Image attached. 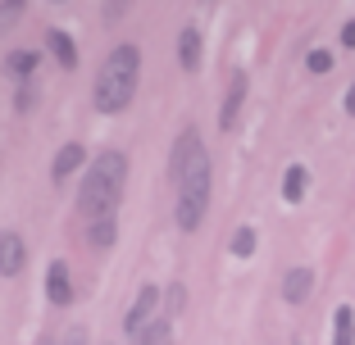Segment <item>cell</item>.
Returning a JSON list of instances; mask_svg holds the SVG:
<instances>
[{
  "label": "cell",
  "mask_w": 355,
  "mask_h": 345,
  "mask_svg": "<svg viewBox=\"0 0 355 345\" xmlns=\"http://www.w3.org/2000/svg\"><path fill=\"white\" fill-rule=\"evenodd\" d=\"M46 300L55 309H69L73 304V282H69V263L64 259H51V268H46Z\"/></svg>",
  "instance_id": "5"
},
{
  "label": "cell",
  "mask_w": 355,
  "mask_h": 345,
  "mask_svg": "<svg viewBox=\"0 0 355 345\" xmlns=\"http://www.w3.org/2000/svg\"><path fill=\"white\" fill-rule=\"evenodd\" d=\"M155 304H159V291L155 286H141V291H137V300H132V309H128V318H123V332L132 336L137 345H141V336L150 332V323H155Z\"/></svg>",
  "instance_id": "4"
},
{
  "label": "cell",
  "mask_w": 355,
  "mask_h": 345,
  "mask_svg": "<svg viewBox=\"0 0 355 345\" xmlns=\"http://www.w3.org/2000/svg\"><path fill=\"white\" fill-rule=\"evenodd\" d=\"M46 46H51V55L64 64V68H73L78 64V46H73V37L69 32H60V28H51V37H46Z\"/></svg>",
  "instance_id": "13"
},
{
  "label": "cell",
  "mask_w": 355,
  "mask_h": 345,
  "mask_svg": "<svg viewBox=\"0 0 355 345\" xmlns=\"http://www.w3.org/2000/svg\"><path fill=\"white\" fill-rule=\"evenodd\" d=\"M209 182H214V173H209V155H205V146H200L196 155H191L187 173L173 182L178 187V227L182 232L200 227V218H205V209H209Z\"/></svg>",
  "instance_id": "3"
},
{
  "label": "cell",
  "mask_w": 355,
  "mask_h": 345,
  "mask_svg": "<svg viewBox=\"0 0 355 345\" xmlns=\"http://www.w3.org/2000/svg\"><path fill=\"white\" fill-rule=\"evenodd\" d=\"M83 159H87V150L78 146V141L60 146V155H55V164H51V182H55V187H64V182H69L78 168H83Z\"/></svg>",
  "instance_id": "7"
},
{
  "label": "cell",
  "mask_w": 355,
  "mask_h": 345,
  "mask_svg": "<svg viewBox=\"0 0 355 345\" xmlns=\"http://www.w3.org/2000/svg\"><path fill=\"white\" fill-rule=\"evenodd\" d=\"M182 300H187V291H182V286H168V309H164V318H168V323H173V318H178V309H182Z\"/></svg>",
  "instance_id": "19"
},
{
  "label": "cell",
  "mask_w": 355,
  "mask_h": 345,
  "mask_svg": "<svg viewBox=\"0 0 355 345\" xmlns=\"http://www.w3.org/2000/svg\"><path fill=\"white\" fill-rule=\"evenodd\" d=\"M23 259H28L23 236H19V232H0V277H19Z\"/></svg>",
  "instance_id": "6"
},
{
  "label": "cell",
  "mask_w": 355,
  "mask_h": 345,
  "mask_svg": "<svg viewBox=\"0 0 355 345\" xmlns=\"http://www.w3.org/2000/svg\"><path fill=\"white\" fill-rule=\"evenodd\" d=\"M305 68H310V73H328V68H333V55L328 50H310L305 55Z\"/></svg>",
  "instance_id": "18"
},
{
  "label": "cell",
  "mask_w": 355,
  "mask_h": 345,
  "mask_svg": "<svg viewBox=\"0 0 355 345\" xmlns=\"http://www.w3.org/2000/svg\"><path fill=\"white\" fill-rule=\"evenodd\" d=\"M342 46H355V23H346V28H342Z\"/></svg>",
  "instance_id": "21"
},
{
  "label": "cell",
  "mask_w": 355,
  "mask_h": 345,
  "mask_svg": "<svg viewBox=\"0 0 355 345\" xmlns=\"http://www.w3.org/2000/svg\"><path fill=\"white\" fill-rule=\"evenodd\" d=\"M114 236H119L114 214H101V218H92V223H87V241H92L96 250H110V245H114Z\"/></svg>",
  "instance_id": "11"
},
{
  "label": "cell",
  "mask_w": 355,
  "mask_h": 345,
  "mask_svg": "<svg viewBox=\"0 0 355 345\" xmlns=\"http://www.w3.org/2000/svg\"><path fill=\"white\" fill-rule=\"evenodd\" d=\"M19 19H23V5H10V0H0V32H10Z\"/></svg>",
  "instance_id": "17"
},
{
  "label": "cell",
  "mask_w": 355,
  "mask_h": 345,
  "mask_svg": "<svg viewBox=\"0 0 355 345\" xmlns=\"http://www.w3.org/2000/svg\"><path fill=\"white\" fill-rule=\"evenodd\" d=\"M178 64H182L187 73L200 68V28H182L178 32Z\"/></svg>",
  "instance_id": "9"
},
{
  "label": "cell",
  "mask_w": 355,
  "mask_h": 345,
  "mask_svg": "<svg viewBox=\"0 0 355 345\" xmlns=\"http://www.w3.org/2000/svg\"><path fill=\"white\" fill-rule=\"evenodd\" d=\"M333 345H355V309L342 304L333 314Z\"/></svg>",
  "instance_id": "14"
},
{
  "label": "cell",
  "mask_w": 355,
  "mask_h": 345,
  "mask_svg": "<svg viewBox=\"0 0 355 345\" xmlns=\"http://www.w3.org/2000/svg\"><path fill=\"white\" fill-rule=\"evenodd\" d=\"M123 182H128V159L123 150H101L92 159V168L83 173V191H78V209L83 218H101V214H114L119 209V196H123Z\"/></svg>",
  "instance_id": "1"
},
{
  "label": "cell",
  "mask_w": 355,
  "mask_h": 345,
  "mask_svg": "<svg viewBox=\"0 0 355 345\" xmlns=\"http://www.w3.org/2000/svg\"><path fill=\"white\" fill-rule=\"evenodd\" d=\"M10 5H28V0H10Z\"/></svg>",
  "instance_id": "23"
},
{
  "label": "cell",
  "mask_w": 355,
  "mask_h": 345,
  "mask_svg": "<svg viewBox=\"0 0 355 345\" xmlns=\"http://www.w3.org/2000/svg\"><path fill=\"white\" fill-rule=\"evenodd\" d=\"M64 345H87V332H83V327H73V332L64 336Z\"/></svg>",
  "instance_id": "20"
},
{
  "label": "cell",
  "mask_w": 355,
  "mask_h": 345,
  "mask_svg": "<svg viewBox=\"0 0 355 345\" xmlns=\"http://www.w3.org/2000/svg\"><path fill=\"white\" fill-rule=\"evenodd\" d=\"M241 100H246V73H232L228 95H223V109H219V127H223V132H232V127H237Z\"/></svg>",
  "instance_id": "8"
},
{
  "label": "cell",
  "mask_w": 355,
  "mask_h": 345,
  "mask_svg": "<svg viewBox=\"0 0 355 345\" xmlns=\"http://www.w3.org/2000/svg\"><path fill=\"white\" fill-rule=\"evenodd\" d=\"M310 286H314V272L310 268H292L287 277H282V300H287V304H301L305 295H310Z\"/></svg>",
  "instance_id": "10"
},
{
  "label": "cell",
  "mask_w": 355,
  "mask_h": 345,
  "mask_svg": "<svg viewBox=\"0 0 355 345\" xmlns=\"http://www.w3.org/2000/svg\"><path fill=\"white\" fill-rule=\"evenodd\" d=\"M137 77H141V50L137 46H114L105 55L101 73H96V109L101 114H119V109L132 105L137 95Z\"/></svg>",
  "instance_id": "2"
},
{
  "label": "cell",
  "mask_w": 355,
  "mask_h": 345,
  "mask_svg": "<svg viewBox=\"0 0 355 345\" xmlns=\"http://www.w3.org/2000/svg\"><path fill=\"white\" fill-rule=\"evenodd\" d=\"M37 64H42V59H37V50H14L10 59H5V68H10L19 82H28V77L37 73Z\"/></svg>",
  "instance_id": "15"
},
{
  "label": "cell",
  "mask_w": 355,
  "mask_h": 345,
  "mask_svg": "<svg viewBox=\"0 0 355 345\" xmlns=\"http://www.w3.org/2000/svg\"><path fill=\"white\" fill-rule=\"evenodd\" d=\"M346 114H355V82L346 86Z\"/></svg>",
  "instance_id": "22"
},
{
  "label": "cell",
  "mask_w": 355,
  "mask_h": 345,
  "mask_svg": "<svg viewBox=\"0 0 355 345\" xmlns=\"http://www.w3.org/2000/svg\"><path fill=\"white\" fill-rule=\"evenodd\" d=\"M255 227H237L232 232V254H237V259H246V254H255Z\"/></svg>",
  "instance_id": "16"
},
{
  "label": "cell",
  "mask_w": 355,
  "mask_h": 345,
  "mask_svg": "<svg viewBox=\"0 0 355 345\" xmlns=\"http://www.w3.org/2000/svg\"><path fill=\"white\" fill-rule=\"evenodd\" d=\"M305 182H310V173H305L301 164H292L287 173H282V200H287V205H301L305 200Z\"/></svg>",
  "instance_id": "12"
}]
</instances>
